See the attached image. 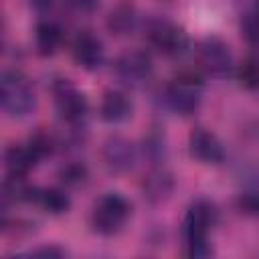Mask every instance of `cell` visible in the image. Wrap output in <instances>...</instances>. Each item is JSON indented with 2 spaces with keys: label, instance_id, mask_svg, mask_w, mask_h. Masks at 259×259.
Wrapping results in <instances>:
<instances>
[{
  "label": "cell",
  "instance_id": "obj_1",
  "mask_svg": "<svg viewBox=\"0 0 259 259\" xmlns=\"http://www.w3.org/2000/svg\"><path fill=\"white\" fill-rule=\"evenodd\" d=\"M217 206L206 198H196L182 223V243H184V255L188 257H206L210 255V243H208V231L217 223Z\"/></svg>",
  "mask_w": 259,
  "mask_h": 259
},
{
  "label": "cell",
  "instance_id": "obj_2",
  "mask_svg": "<svg viewBox=\"0 0 259 259\" xmlns=\"http://www.w3.org/2000/svg\"><path fill=\"white\" fill-rule=\"evenodd\" d=\"M0 101L2 109L10 117H26L36 105V95L30 79L18 69L4 71L0 81Z\"/></svg>",
  "mask_w": 259,
  "mask_h": 259
},
{
  "label": "cell",
  "instance_id": "obj_3",
  "mask_svg": "<svg viewBox=\"0 0 259 259\" xmlns=\"http://www.w3.org/2000/svg\"><path fill=\"white\" fill-rule=\"evenodd\" d=\"M130 214H132V204L123 194L105 192L95 200L91 208V227L95 233L111 237L125 227Z\"/></svg>",
  "mask_w": 259,
  "mask_h": 259
},
{
  "label": "cell",
  "instance_id": "obj_4",
  "mask_svg": "<svg viewBox=\"0 0 259 259\" xmlns=\"http://www.w3.org/2000/svg\"><path fill=\"white\" fill-rule=\"evenodd\" d=\"M164 101L166 105L180 113V115H190L198 109L202 101V79L196 71H182L178 73L164 91Z\"/></svg>",
  "mask_w": 259,
  "mask_h": 259
},
{
  "label": "cell",
  "instance_id": "obj_5",
  "mask_svg": "<svg viewBox=\"0 0 259 259\" xmlns=\"http://www.w3.org/2000/svg\"><path fill=\"white\" fill-rule=\"evenodd\" d=\"M53 95H55V107L59 117L73 130L83 127L89 113V103L85 93L79 91L69 79L61 77L53 81Z\"/></svg>",
  "mask_w": 259,
  "mask_h": 259
},
{
  "label": "cell",
  "instance_id": "obj_6",
  "mask_svg": "<svg viewBox=\"0 0 259 259\" xmlns=\"http://www.w3.org/2000/svg\"><path fill=\"white\" fill-rule=\"evenodd\" d=\"M113 73L121 85L130 89H138L150 81L154 73V63L150 53L142 49H127L115 59Z\"/></svg>",
  "mask_w": 259,
  "mask_h": 259
},
{
  "label": "cell",
  "instance_id": "obj_7",
  "mask_svg": "<svg viewBox=\"0 0 259 259\" xmlns=\"http://www.w3.org/2000/svg\"><path fill=\"white\" fill-rule=\"evenodd\" d=\"M198 69L210 77H227L233 71V55L229 45L221 36H204L196 45Z\"/></svg>",
  "mask_w": 259,
  "mask_h": 259
},
{
  "label": "cell",
  "instance_id": "obj_8",
  "mask_svg": "<svg viewBox=\"0 0 259 259\" xmlns=\"http://www.w3.org/2000/svg\"><path fill=\"white\" fill-rule=\"evenodd\" d=\"M146 38L156 51L168 57H178L188 47V34L184 28L164 18H156L146 26Z\"/></svg>",
  "mask_w": 259,
  "mask_h": 259
},
{
  "label": "cell",
  "instance_id": "obj_9",
  "mask_svg": "<svg viewBox=\"0 0 259 259\" xmlns=\"http://www.w3.org/2000/svg\"><path fill=\"white\" fill-rule=\"evenodd\" d=\"M73 61L85 71H97L105 61V49L97 34L91 30H79L71 42Z\"/></svg>",
  "mask_w": 259,
  "mask_h": 259
},
{
  "label": "cell",
  "instance_id": "obj_10",
  "mask_svg": "<svg viewBox=\"0 0 259 259\" xmlns=\"http://www.w3.org/2000/svg\"><path fill=\"white\" fill-rule=\"evenodd\" d=\"M188 152L202 164H221L225 160L223 142L206 127H194L188 136Z\"/></svg>",
  "mask_w": 259,
  "mask_h": 259
},
{
  "label": "cell",
  "instance_id": "obj_11",
  "mask_svg": "<svg viewBox=\"0 0 259 259\" xmlns=\"http://www.w3.org/2000/svg\"><path fill=\"white\" fill-rule=\"evenodd\" d=\"M18 200L34 202L36 206H40L42 210H47L51 214H63L71 206L69 194L61 188H38V186H24L22 184Z\"/></svg>",
  "mask_w": 259,
  "mask_h": 259
},
{
  "label": "cell",
  "instance_id": "obj_12",
  "mask_svg": "<svg viewBox=\"0 0 259 259\" xmlns=\"http://www.w3.org/2000/svg\"><path fill=\"white\" fill-rule=\"evenodd\" d=\"M103 162L111 172H127L136 162V148L121 136H111L101 150Z\"/></svg>",
  "mask_w": 259,
  "mask_h": 259
},
{
  "label": "cell",
  "instance_id": "obj_13",
  "mask_svg": "<svg viewBox=\"0 0 259 259\" xmlns=\"http://www.w3.org/2000/svg\"><path fill=\"white\" fill-rule=\"evenodd\" d=\"M40 160L42 156L28 140L24 144H12L4 154V162L10 178H24Z\"/></svg>",
  "mask_w": 259,
  "mask_h": 259
},
{
  "label": "cell",
  "instance_id": "obj_14",
  "mask_svg": "<svg viewBox=\"0 0 259 259\" xmlns=\"http://www.w3.org/2000/svg\"><path fill=\"white\" fill-rule=\"evenodd\" d=\"M134 103L127 97L125 91L119 89H107L99 103V117L105 123H123L132 117Z\"/></svg>",
  "mask_w": 259,
  "mask_h": 259
},
{
  "label": "cell",
  "instance_id": "obj_15",
  "mask_svg": "<svg viewBox=\"0 0 259 259\" xmlns=\"http://www.w3.org/2000/svg\"><path fill=\"white\" fill-rule=\"evenodd\" d=\"M142 188H144V196L152 202H160L164 198L170 196L172 188H174V178L172 174L158 166V168H152L146 176H144V182H142Z\"/></svg>",
  "mask_w": 259,
  "mask_h": 259
},
{
  "label": "cell",
  "instance_id": "obj_16",
  "mask_svg": "<svg viewBox=\"0 0 259 259\" xmlns=\"http://www.w3.org/2000/svg\"><path fill=\"white\" fill-rule=\"evenodd\" d=\"M63 42V28L55 20H38L34 28V47L42 57H51Z\"/></svg>",
  "mask_w": 259,
  "mask_h": 259
},
{
  "label": "cell",
  "instance_id": "obj_17",
  "mask_svg": "<svg viewBox=\"0 0 259 259\" xmlns=\"http://www.w3.org/2000/svg\"><path fill=\"white\" fill-rule=\"evenodd\" d=\"M136 26V10L132 8V4L123 2L119 6H115L109 14V28L117 34H125Z\"/></svg>",
  "mask_w": 259,
  "mask_h": 259
},
{
  "label": "cell",
  "instance_id": "obj_18",
  "mask_svg": "<svg viewBox=\"0 0 259 259\" xmlns=\"http://www.w3.org/2000/svg\"><path fill=\"white\" fill-rule=\"evenodd\" d=\"M237 79L245 89H259V57L249 55L237 67Z\"/></svg>",
  "mask_w": 259,
  "mask_h": 259
},
{
  "label": "cell",
  "instance_id": "obj_19",
  "mask_svg": "<svg viewBox=\"0 0 259 259\" xmlns=\"http://www.w3.org/2000/svg\"><path fill=\"white\" fill-rule=\"evenodd\" d=\"M241 32L245 40L259 49V4H255L253 10H249L241 20Z\"/></svg>",
  "mask_w": 259,
  "mask_h": 259
},
{
  "label": "cell",
  "instance_id": "obj_20",
  "mask_svg": "<svg viewBox=\"0 0 259 259\" xmlns=\"http://www.w3.org/2000/svg\"><path fill=\"white\" fill-rule=\"evenodd\" d=\"M59 178L65 186H79L87 180V166L81 162H69L59 170Z\"/></svg>",
  "mask_w": 259,
  "mask_h": 259
},
{
  "label": "cell",
  "instance_id": "obj_21",
  "mask_svg": "<svg viewBox=\"0 0 259 259\" xmlns=\"http://www.w3.org/2000/svg\"><path fill=\"white\" fill-rule=\"evenodd\" d=\"M144 148L150 160L160 162V158L164 156V136L160 132H150L144 140Z\"/></svg>",
  "mask_w": 259,
  "mask_h": 259
},
{
  "label": "cell",
  "instance_id": "obj_22",
  "mask_svg": "<svg viewBox=\"0 0 259 259\" xmlns=\"http://www.w3.org/2000/svg\"><path fill=\"white\" fill-rule=\"evenodd\" d=\"M239 208L247 214H259V192H245L239 196Z\"/></svg>",
  "mask_w": 259,
  "mask_h": 259
},
{
  "label": "cell",
  "instance_id": "obj_23",
  "mask_svg": "<svg viewBox=\"0 0 259 259\" xmlns=\"http://www.w3.org/2000/svg\"><path fill=\"white\" fill-rule=\"evenodd\" d=\"M73 10L77 12H83V14H89V12H95L97 6H99V0H65Z\"/></svg>",
  "mask_w": 259,
  "mask_h": 259
},
{
  "label": "cell",
  "instance_id": "obj_24",
  "mask_svg": "<svg viewBox=\"0 0 259 259\" xmlns=\"http://www.w3.org/2000/svg\"><path fill=\"white\" fill-rule=\"evenodd\" d=\"M28 255H45V257H61V255H65V251H63V249H59V247H38V249H34V251H30Z\"/></svg>",
  "mask_w": 259,
  "mask_h": 259
}]
</instances>
